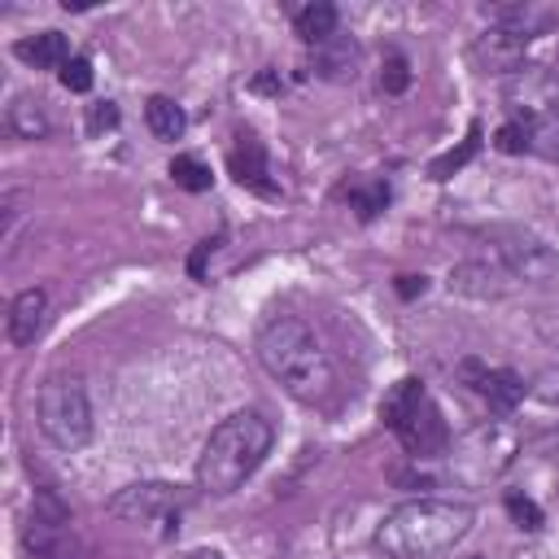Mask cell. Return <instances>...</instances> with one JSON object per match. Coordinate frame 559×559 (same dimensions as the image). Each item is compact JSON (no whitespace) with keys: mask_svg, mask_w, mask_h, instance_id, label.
<instances>
[{"mask_svg":"<svg viewBox=\"0 0 559 559\" xmlns=\"http://www.w3.org/2000/svg\"><path fill=\"white\" fill-rule=\"evenodd\" d=\"M476 511L454 498H406L371 533V546L384 559H432L454 550L472 533Z\"/></svg>","mask_w":559,"mask_h":559,"instance_id":"cell-1","label":"cell"},{"mask_svg":"<svg viewBox=\"0 0 559 559\" xmlns=\"http://www.w3.org/2000/svg\"><path fill=\"white\" fill-rule=\"evenodd\" d=\"M258 362L266 367L271 380H280L297 402L306 406H328L336 393V367L328 358V349L319 345V336L293 319L280 314L258 332Z\"/></svg>","mask_w":559,"mask_h":559,"instance_id":"cell-2","label":"cell"},{"mask_svg":"<svg viewBox=\"0 0 559 559\" xmlns=\"http://www.w3.org/2000/svg\"><path fill=\"white\" fill-rule=\"evenodd\" d=\"M271 445H275V424L262 411H231L197 454V489L214 498L236 493L262 467Z\"/></svg>","mask_w":559,"mask_h":559,"instance_id":"cell-3","label":"cell"},{"mask_svg":"<svg viewBox=\"0 0 559 559\" xmlns=\"http://www.w3.org/2000/svg\"><path fill=\"white\" fill-rule=\"evenodd\" d=\"M380 424L402 441L406 454L415 459H432V454H445L450 450V428H445V415L441 406L432 402V393L424 389L419 376H402L384 402H380Z\"/></svg>","mask_w":559,"mask_h":559,"instance_id":"cell-4","label":"cell"},{"mask_svg":"<svg viewBox=\"0 0 559 559\" xmlns=\"http://www.w3.org/2000/svg\"><path fill=\"white\" fill-rule=\"evenodd\" d=\"M35 419H39V432L57 450H70V454L83 450L92 441V406H87L83 376L52 371L35 393Z\"/></svg>","mask_w":559,"mask_h":559,"instance_id":"cell-5","label":"cell"},{"mask_svg":"<svg viewBox=\"0 0 559 559\" xmlns=\"http://www.w3.org/2000/svg\"><path fill=\"white\" fill-rule=\"evenodd\" d=\"M22 550H26V559H79L70 507L52 489H35L31 515L22 528Z\"/></svg>","mask_w":559,"mask_h":559,"instance_id":"cell-6","label":"cell"},{"mask_svg":"<svg viewBox=\"0 0 559 559\" xmlns=\"http://www.w3.org/2000/svg\"><path fill=\"white\" fill-rule=\"evenodd\" d=\"M489 236H493L498 262L515 280H524V284H550V280H559V253L542 236H533L524 227H493Z\"/></svg>","mask_w":559,"mask_h":559,"instance_id":"cell-7","label":"cell"},{"mask_svg":"<svg viewBox=\"0 0 559 559\" xmlns=\"http://www.w3.org/2000/svg\"><path fill=\"white\" fill-rule=\"evenodd\" d=\"M179 507H183V493L170 480H135V485H122L109 498V515H118L127 524L170 520V515H179Z\"/></svg>","mask_w":559,"mask_h":559,"instance_id":"cell-8","label":"cell"},{"mask_svg":"<svg viewBox=\"0 0 559 559\" xmlns=\"http://www.w3.org/2000/svg\"><path fill=\"white\" fill-rule=\"evenodd\" d=\"M463 376H467V384L489 402V411H498V415H511V411L524 402V389H528L520 371H511V367H485V362H476V358L463 362Z\"/></svg>","mask_w":559,"mask_h":559,"instance_id":"cell-9","label":"cell"},{"mask_svg":"<svg viewBox=\"0 0 559 559\" xmlns=\"http://www.w3.org/2000/svg\"><path fill=\"white\" fill-rule=\"evenodd\" d=\"M227 170L236 175L240 188H253L262 197H280V188L271 183V162H266V148H262L258 135H249V131L236 135V144L227 153Z\"/></svg>","mask_w":559,"mask_h":559,"instance_id":"cell-10","label":"cell"},{"mask_svg":"<svg viewBox=\"0 0 559 559\" xmlns=\"http://www.w3.org/2000/svg\"><path fill=\"white\" fill-rule=\"evenodd\" d=\"M528 44H533L528 35H515V31L489 26V31L472 44V57H476L485 70H493V74H515V70L524 66V48H528Z\"/></svg>","mask_w":559,"mask_h":559,"instance_id":"cell-11","label":"cell"},{"mask_svg":"<svg viewBox=\"0 0 559 559\" xmlns=\"http://www.w3.org/2000/svg\"><path fill=\"white\" fill-rule=\"evenodd\" d=\"M511 271L493 258V262H459L450 271V288L463 293V297H476V301H489V297H507L511 288Z\"/></svg>","mask_w":559,"mask_h":559,"instance_id":"cell-12","label":"cell"},{"mask_svg":"<svg viewBox=\"0 0 559 559\" xmlns=\"http://www.w3.org/2000/svg\"><path fill=\"white\" fill-rule=\"evenodd\" d=\"M44 319H48V293H44V288H22V293L9 301L4 332H9L13 345H35V336L44 332Z\"/></svg>","mask_w":559,"mask_h":559,"instance_id":"cell-13","label":"cell"},{"mask_svg":"<svg viewBox=\"0 0 559 559\" xmlns=\"http://www.w3.org/2000/svg\"><path fill=\"white\" fill-rule=\"evenodd\" d=\"M480 17L489 26H502V31L528 35V39H537L550 26V9H537V4H480Z\"/></svg>","mask_w":559,"mask_h":559,"instance_id":"cell-14","label":"cell"},{"mask_svg":"<svg viewBox=\"0 0 559 559\" xmlns=\"http://www.w3.org/2000/svg\"><path fill=\"white\" fill-rule=\"evenodd\" d=\"M13 57L35 66V70H61L70 61V39L61 31H39V35H26L13 44Z\"/></svg>","mask_w":559,"mask_h":559,"instance_id":"cell-15","label":"cell"},{"mask_svg":"<svg viewBox=\"0 0 559 559\" xmlns=\"http://www.w3.org/2000/svg\"><path fill=\"white\" fill-rule=\"evenodd\" d=\"M511 118H520L528 153H537L546 162H559V105H546L537 114H511Z\"/></svg>","mask_w":559,"mask_h":559,"instance_id":"cell-16","label":"cell"},{"mask_svg":"<svg viewBox=\"0 0 559 559\" xmlns=\"http://www.w3.org/2000/svg\"><path fill=\"white\" fill-rule=\"evenodd\" d=\"M336 4H328V0H314V4H301L297 13H293V31H297V39L301 44H310V48H319V44H328L332 35H336Z\"/></svg>","mask_w":559,"mask_h":559,"instance_id":"cell-17","label":"cell"},{"mask_svg":"<svg viewBox=\"0 0 559 559\" xmlns=\"http://www.w3.org/2000/svg\"><path fill=\"white\" fill-rule=\"evenodd\" d=\"M4 122H9V131H13V135H22V140H44V135L52 131L44 100H39V96H31V92L13 96V105H9V114H4Z\"/></svg>","mask_w":559,"mask_h":559,"instance_id":"cell-18","label":"cell"},{"mask_svg":"<svg viewBox=\"0 0 559 559\" xmlns=\"http://www.w3.org/2000/svg\"><path fill=\"white\" fill-rule=\"evenodd\" d=\"M144 122H148V131H153L157 140H166V144H175V140L188 131V114H183L170 96H148V105H144Z\"/></svg>","mask_w":559,"mask_h":559,"instance_id":"cell-19","label":"cell"},{"mask_svg":"<svg viewBox=\"0 0 559 559\" xmlns=\"http://www.w3.org/2000/svg\"><path fill=\"white\" fill-rule=\"evenodd\" d=\"M341 197L349 201V210H354L362 223H371V218L389 205V183H384V179H349V183H341Z\"/></svg>","mask_w":559,"mask_h":559,"instance_id":"cell-20","label":"cell"},{"mask_svg":"<svg viewBox=\"0 0 559 559\" xmlns=\"http://www.w3.org/2000/svg\"><path fill=\"white\" fill-rule=\"evenodd\" d=\"M319 57V74H328V79H354V61H358V48L349 44V39H341V35H332L328 44H319L314 48Z\"/></svg>","mask_w":559,"mask_h":559,"instance_id":"cell-21","label":"cell"},{"mask_svg":"<svg viewBox=\"0 0 559 559\" xmlns=\"http://www.w3.org/2000/svg\"><path fill=\"white\" fill-rule=\"evenodd\" d=\"M476 153H480V122H472V127H467V140H463L459 148L441 153V157L428 166V179H437V183H441V179H450V175H454V170H463Z\"/></svg>","mask_w":559,"mask_h":559,"instance_id":"cell-22","label":"cell"},{"mask_svg":"<svg viewBox=\"0 0 559 559\" xmlns=\"http://www.w3.org/2000/svg\"><path fill=\"white\" fill-rule=\"evenodd\" d=\"M170 179L183 188V192H210V166L201 162V157H192V153H179L175 162H170Z\"/></svg>","mask_w":559,"mask_h":559,"instance_id":"cell-23","label":"cell"},{"mask_svg":"<svg viewBox=\"0 0 559 559\" xmlns=\"http://www.w3.org/2000/svg\"><path fill=\"white\" fill-rule=\"evenodd\" d=\"M502 507H507V515L515 520V528H524V533H537L542 524H546V515H542V507L528 498V493H520V489H507V498H502Z\"/></svg>","mask_w":559,"mask_h":559,"instance_id":"cell-24","label":"cell"},{"mask_svg":"<svg viewBox=\"0 0 559 559\" xmlns=\"http://www.w3.org/2000/svg\"><path fill=\"white\" fill-rule=\"evenodd\" d=\"M380 87H384L389 96H397V92H406V87H411V66H406V57H402V52H389V57H384Z\"/></svg>","mask_w":559,"mask_h":559,"instance_id":"cell-25","label":"cell"},{"mask_svg":"<svg viewBox=\"0 0 559 559\" xmlns=\"http://www.w3.org/2000/svg\"><path fill=\"white\" fill-rule=\"evenodd\" d=\"M57 79H61L66 92H87V87H92V61H87V57H70V61L57 70Z\"/></svg>","mask_w":559,"mask_h":559,"instance_id":"cell-26","label":"cell"},{"mask_svg":"<svg viewBox=\"0 0 559 559\" xmlns=\"http://www.w3.org/2000/svg\"><path fill=\"white\" fill-rule=\"evenodd\" d=\"M493 148L498 153H528V140H524V127H520V118H507L502 127H498V135H493Z\"/></svg>","mask_w":559,"mask_h":559,"instance_id":"cell-27","label":"cell"},{"mask_svg":"<svg viewBox=\"0 0 559 559\" xmlns=\"http://www.w3.org/2000/svg\"><path fill=\"white\" fill-rule=\"evenodd\" d=\"M114 127H118V105H114V100H100V105L87 109V131H92V135L114 131Z\"/></svg>","mask_w":559,"mask_h":559,"instance_id":"cell-28","label":"cell"},{"mask_svg":"<svg viewBox=\"0 0 559 559\" xmlns=\"http://www.w3.org/2000/svg\"><path fill=\"white\" fill-rule=\"evenodd\" d=\"M218 245H223V236H210V240H201V245H197V249H192V258H188V271H192V275H197V280H201V275H205V258H210V253H214V249H218Z\"/></svg>","mask_w":559,"mask_h":559,"instance_id":"cell-29","label":"cell"},{"mask_svg":"<svg viewBox=\"0 0 559 559\" xmlns=\"http://www.w3.org/2000/svg\"><path fill=\"white\" fill-rule=\"evenodd\" d=\"M424 288H428V280H424V275H397V293H402L406 301H411V297H419Z\"/></svg>","mask_w":559,"mask_h":559,"instance_id":"cell-30","label":"cell"},{"mask_svg":"<svg viewBox=\"0 0 559 559\" xmlns=\"http://www.w3.org/2000/svg\"><path fill=\"white\" fill-rule=\"evenodd\" d=\"M253 87H258V92H275V74H258Z\"/></svg>","mask_w":559,"mask_h":559,"instance_id":"cell-31","label":"cell"},{"mask_svg":"<svg viewBox=\"0 0 559 559\" xmlns=\"http://www.w3.org/2000/svg\"><path fill=\"white\" fill-rule=\"evenodd\" d=\"M188 559H223V550H210V546H201V550H192Z\"/></svg>","mask_w":559,"mask_h":559,"instance_id":"cell-32","label":"cell"}]
</instances>
